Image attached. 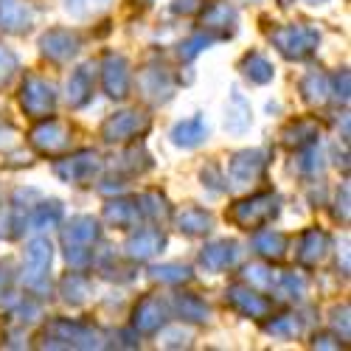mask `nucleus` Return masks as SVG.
<instances>
[{
    "instance_id": "20e7f679",
    "label": "nucleus",
    "mask_w": 351,
    "mask_h": 351,
    "mask_svg": "<svg viewBox=\"0 0 351 351\" xmlns=\"http://www.w3.org/2000/svg\"><path fill=\"white\" fill-rule=\"evenodd\" d=\"M48 261H51V245L45 239H37V242L28 245L25 267H28V273H32V278H37V276H43L48 270Z\"/></svg>"
},
{
    "instance_id": "423d86ee",
    "label": "nucleus",
    "mask_w": 351,
    "mask_h": 351,
    "mask_svg": "<svg viewBox=\"0 0 351 351\" xmlns=\"http://www.w3.org/2000/svg\"><path fill=\"white\" fill-rule=\"evenodd\" d=\"M138 127H141L138 112H121V115H115V119L104 127V135H107V141H121V138L132 135Z\"/></svg>"
},
{
    "instance_id": "9d476101",
    "label": "nucleus",
    "mask_w": 351,
    "mask_h": 351,
    "mask_svg": "<svg viewBox=\"0 0 351 351\" xmlns=\"http://www.w3.org/2000/svg\"><path fill=\"white\" fill-rule=\"evenodd\" d=\"M90 90H93V84H90V73H87V68H79L68 84V96H71V104H84L87 99H90Z\"/></svg>"
},
{
    "instance_id": "4468645a",
    "label": "nucleus",
    "mask_w": 351,
    "mask_h": 351,
    "mask_svg": "<svg viewBox=\"0 0 351 351\" xmlns=\"http://www.w3.org/2000/svg\"><path fill=\"white\" fill-rule=\"evenodd\" d=\"M245 73L253 79V82H267V79H273V68H270V62L265 60V56H258V53H250L247 60H245Z\"/></svg>"
},
{
    "instance_id": "39448f33",
    "label": "nucleus",
    "mask_w": 351,
    "mask_h": 351,
    "mask_svg": "<svg viewBox=\"0 0 351 351\" xmlns=\"http://www.w3.org/2000/svg\"><path fill=\"white\" fill-rule=\"evenodd\" d=\"M28 23V9L20 0H0V25L9 28V32H20Z\"/></svg>"
},
{
    "instance_id": "1a4fd4ad",
    "label": "nucleus",
    "mask_w": 351,
    "mask_h": 351,
    "mask_svg": "<svg viewBox=\"0 0 351 351\" xmlns=\"http://www.w3.org/2000/svg\"><path fill=\"white\" fill-rule=\"evenodd\" d=\"M206 132L208 130L202 127L199 119H191V121H183V124L174 127L171 138H174V143H180V146H197L202 138H206Z\"/></svg>"
},
{
    "instance_id": "2eb2a0df",
    "label": "nucleus",
    "mask_w": 351,
    "mask_h": 351,
    "mask_svg": "<svg viewBox=\"0 0 351 351\" xmlns=\"http://www.w3.org/2000/svg\"><path fill=\"white\" fill-rule=\"evenodd\" d=\"M180 225H183V230H186V233H202V230H208L211 217H208L206 211L191 208V211H186V214L180 217Z\"/></svg>"
},
{
    "instance_id": "dca6fc26",
    "label": "nucleus",
    "mask_w": 351,
    "mask_h": 351,
    "mask_svg": "<svg viewBox=\"0 0 351 351\" xmlns=\"http://www.w3.org/2000/svg\"><path fill=\"white\" fill-rule=\"evenodd\" d=\"M158 315H163L160 304H155V301H143V304H141V320H135V324H141L143 332H152V329L158 326Z\"/></svg>"
},
{
    "instance_id": "a211bd4d",
    "label": "nucleus",
    "mask_w": 351,
    "mask_h": 351,
    "mask_svg": "<svg viewBox=\"0 0 351 351\" xmlns=\"http://www.w3.org/2000/svg\"><path fill=\"white\" fill-rule=\"evenodd\" d=\"M99 6H104V0H68V12H73L76 17L93 12V9H99Z\"/></svg>"
},
{
    "instance_id": "f257e3e1",
    "label": "nucleus",
    "mask_w": 351,
    "mask_h": 351,
    "mask_svg": "<svg viewBox=\"0 0 351 351\" xmlns=\"http://www.w3.org/2000/svg\"><path fill=\"white\" fill-rule=\"evenodd\" d=\"M23 107L34 115H45L53 107L51 84H45L43 79H28V84L23 87Z\"/></svg>"
},
{
    "instance_id": "f3484780",
    "label": "nucleus",
    "mask_w": 351,
    "mask_h": 351,
    "mask_svg": "<svg viewBox=\"0 0 351 351\" xmlns=\"http://www.w3.org/2000/svg\"><path fill=\"white\" fill-rule=\"evenodd\" d=\"M135 242H141V250H135V256H141V258L152 256V253H158L163 247V237H158V233H141Z\"/></svg>"
},
{
    "instance_id": "9b49d317",
    "label": "nucleus",
    "mask_w": 351,
    "mask_h": 351,
    "mask_svg": "<svg viewBox=\"0 0 351 351\" xmlns=\"http://www.w3.org/2000/svg\"><path fill=\"white\" fill-rule=\"evenodd\" d=\"M107 90L112 99L127 96V71H124L121 60H110V65H107Z\"/></svg>"
},
{
    "instance_id": "7ed1b4c3",
    "label": "nucleus",
    "mask_w": 351,
    "mask_h": 351,
    "mask_svg": "<svg viewBox=\"0 0 351 351\" xmlns=\"http://www.w3.org/2000/svg\"><path fill=\"white\" fill-rule=\"evenodd\" d=\"M43 48H45L48 56H53V60H65V56L76 53L79 40H76L73 34H68V32H51V34L43 40Z\"/></svg>"
},
{
    "instance_id": "f03ea898",
    "label": "nucleus",
    "mask_w": 351,
    "mask_h": 351,
    "mask_svg": "<svg viewBox=\"0 0 351 351\" xmlns=\"http://www.w3.org/2000/svg\"><path fill=\"white\" fill-rule=\"evenodd\" d=\"M276 40H278V45L287 56H304V53L312 51L317 37L312 32H306V28H287V32L276 34Z\"/></svg>"
},
{
    "instance_id": "6ab92c4d",
    "label": "nucleus",
    "mask_w": 351,
    "mask_h": 351,
    "mask_svg": "<svg viewBox=\"0 0 351 351\" xmlns=\"http://www.w3.org/2000/svg\"><path fill=\"white\" fill-rule=\"evenodd\" d=\"M12 68H14V56H12L9 51H0V82L9 79Z\"/></svg>"
},
{
    "instance_id": "ddd939ff",
    "label": "nucleus",
    "mask_w": 351,
    "mask_h": 351,
    "mask_svg": "<svg viewBox=\"0 0 351 351\" xmlns=\"http://www.w3.org/2000/svg\"><path fill=\"white\" fill-rule=\"evenodd\" d=\"M96 237H99V230L90 217L73 219V230H68V242H93Z\"/></svg>"
},
{
    "instance_id": "6e6552de",
    "label": "nucleus",
    "mask_w": 351,
    "mask_h": 351,
    "mask_svg": "<svg viewBox=\"0 0 351 351\" xmlns=\"http://www.w3.org/2000/svg\"><path fill=\"white\" fill-rule=\"evenodd\" d=\"M242 208L247 211V217H239L242 225H256L258 217L261 219H267L276 214V199L273 197H256L253 202H242Z\"/></svg>"
},
{
    "instance_id": "0eeeda50",
    "label": "nucleus",
    "mask_w": 351,
    "mask_h": 351,
    "mask_svg": "<svg viewBox=\"0 0 351 351\" xmlns=\"http://www.w3.org/2000/svg\"><path fill=\"white\" fill-rule=\"evenodd\" d=\"M247 124H250V104H247V101H245L239 93H233L230 107H228L225 127H228V130H233V132H242Z\"/></svg>"
},
{
    "instance_id": "f8f14e48",
    "label": "nucleus",
    "mask_w": 351,
    "mask_h": 351,
    "mask_svg": "<svg viewBox=\"0 0 351 351\" xmlns=\"http://www.w3.org/2000/svg\"><path fill=\"white\" fill-rule=\"evenodd\" d=\"M230 261H233V245H228V242L214 245L202 253V265H208L211 270H222L225 265H230Z\"/></svg>"
}]
</instances>
